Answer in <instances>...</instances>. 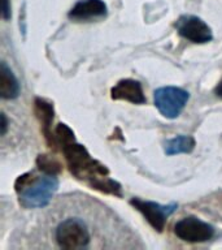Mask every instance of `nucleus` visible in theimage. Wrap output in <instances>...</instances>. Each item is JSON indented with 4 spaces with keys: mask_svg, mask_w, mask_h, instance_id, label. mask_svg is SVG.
I'll use <instances>...</instances> for the list:
<instances>
[{
    "mask_svg": "<svg viewBox=\"0 0 222 250\" xmlns=\"http://www.w3.org/2000/svg\"><path fill=\"white\" fill-rule=\"evenodd\" d=\"M8 129V119L7 115L5 113H1V136H5V133H7Z\"/></svg>",
    "mask_w": 222,
    "mask_h": 250,
    "instance_id": "obj_15",
    "label": "nucleus"
},
{
    "mask_svg": "<svg viewBox=\"0 0 222 250\" xmlns=\"http://www.w3.org/2000/svg\"><path fill=\"white\" fill-rule=\"evenodd\" d=\"M11 0H1V17L5 21L11 20Z\"/></svg>",
    "mask_w": 222,
    "mask_h": 250,
    "instance_id": "obj_14",
    "label": "nucleus"
},
{
    "mask_svg": "<svg viewBox=\"0 0 222 250\" xmlns=\"http://www.w3.org/2000/svg\"><path fill=\"white\" fill-rule=\"evenodd\" d=\"M35 108H37L38 117L42 121L43 126H44V134H46L47 140L50 141L51 123L54 120V107L50 103L42 101V99H37L35 101Z\"/></svg>",
    "mask_w": 222,
    "mask_h": 250,
    "instance_id": "obj_12",
    "label": "nucleus"
},
{
    "mask_svg": "<svg viewBox=\"0 0 222 250\" xmlns=\"http://www.w3.org/2000/svg\"><path fill=\"white\" fill-rule=\"evenodd\" d=\"M29 245L34 249H144L142 238L114 211L91 195L68 193L39 218Z\"/></svg>",
    "mask_w": 222,
    "mask_h": 250,
    "instance_id": "obj_1",
    "label": "nucleus"
},
{
    "mask_svg": "<svg viewBox=\"0 0 222 250\" xmlns=\"http://www.w3.org/2000/svg\"><path fill=\"white\" fill-rule=\"evenodd\" d=\"M111 95H112V99L128 101L134 104H143L146 102L143 87L140 85V82L130 80V78L121 80L116 86H113L111 90Z\"/></svg>",
    "mask_w": 222,
    "mask_h": 250,
    "instance_id": "obj_9",
    "label": "nucleus"
},
{
    "mask_svg": "<svg viewBox=\"0 0 222 250\" xmlns=\"http://www.w3.org/2000/svg\"><path fill=\"white\" fill-rule=\"evenodd\" d=\"M190 99V94L186 90L175 86H164L155 90L153 102L156 108L166 119H175L181 115Z\"/></svg>",
    "mask_w": 222,
    "mask_h": 250,
    "instance_id": "obj_4",
    "label": "nucleus"
},
{
    "mask_svg": "<svg viewBox=\"0 0 222 250\" xmlns=\"http://www.w3.org/2000/svg\"><path fill=\"white\" fill-rule=\"evenodd\" d=\"M64 154L68 160L69 168L78 179L85 180L90 187L99 189L111 194H121V188L117 183L108 177V171L90 156L82 145L75 144L74 141L62 146Z\"/></svg>",
    "mask_w": 222,
    "mask_h": 250,
    "instance_id": "obj_2",
    "label": "nucleus"
},
{
    "mask_svg": "<svg viewBox=\"0 0 222 250\" xmlns=\"http://www.w3.org/2000/svg\"><path fill=\"white\" fill-rule=\"evenodd\" d=\"M214 91H216V94H217L218 97H222V82L217 86V87H216V90H214Z\"/></svg>",
    "mask_w": 222,
    "mask_h": 250,
    "instance_id": "obj_16",
    "label": "nucleus"
},
{
    "mask_svg": "<svg viewBox=\"0 0 222 250\" xmlns=\"http://www.w3.org/2000/svg\"><path fill=\"white\" fill-rule=\"evenodd\" d=\"M175 29L181 37L192 43H208L213 38L212 29L198 16H181L175 22Z\"/></svg>",
    "mask_w": 222,
    "mask_h": 250,
    "instance_id": "obj_6",
    "label": "nucleus"
},
{
    "mask_svg": "<svg viewBox=\"0 0 222 250\" xmlns=\"http://www.w3.org/2000/svg\"><path fill=\"white\" fill-rule=\"evenodd\" d=\"M108 13L107 4L103 0H79L69 12V19L73 21H91L103 19Z\"/></svg>",
    "mask_w": 222,
    "mask_h": 250,
    "instance_id": "obj_8",
    "label": "nucleus"
},
{
    "mask_svg": "<svg viewBox=\"0 0 222 250\" xmlns=\"http://www.w3.org/2000/svg\"><path fill=\"white\" fill-rule=\"evenodd\" d=\"M38 166L40 169L46 172V173H51V175H55L60 171V166H58L57 162H55L54 159H51L46 155H40L38 158Z\"/></svg>",
    "mask_w": 222,
    "mask_h": 250,
    "instance_id": "obj_13",
    "label": "nucleus"
},
{
    "mask_svg": "<svg viewBox=\"0 0 222 250\" xmlns=\"http://www.w3.org/2000/svg\"><path fill=\"white\" fill-rule=\"evenodd\" d=\"M132 206L135 207L136 210L140 211L143 216L147 219V222L155 228L157 232H163L165 223L167 218L170 216L175 210H177V205L171 203L167 206H163L160 203L151 202V201H143L139 198H132L130 201Z\"/></svg>",
    "mask_w": 222,
    "mask_h": 250,
    "instance_id": "obj_7",
    "label": "nucleus"
},
{
    "mask_svg": "<svg viewBox=\"0 0 222 250\" xmlns=\"http://www.w3.org/2000/svg\"><path fill=\"white\" fill-rule=\"evenodd\" d=\"M174 233L183 241L205 242L213 237L216 233L213 226L203 222L195 216L183 218L175 223Z\"/></svg>",
    "mask_w": 222,
    "mask_h": 250,
    "instance_id": "obj_5",
    "label": "nucleus"
},
{
    "mask_svg": "<svg viewBox=\"0 0 222 250\" xmlns=\"http://www.w3.org/2000/svg\"><path fill=\"white\" fill-rule=\"evenodd\" d=\"M19 82L5 62H0V97L3 99H15L19 95Z\"/></svg>",
    "mask_w": 222,
    "mask_h": 250,
    "instance_id": "obj_10",
    "label": "nucleus"
},
{
    "mask_svg": "<svg viewBox=\"0 0 222 250\" xmlns=\"http://www.w3.org/2000/svg\"><path fill=\"white\" fill-rule=\"evenodd\" d=\"M57 189L58 179L51 173L34 176L33 172H29L19 176L16 181L19 203L25 208H43L48 206Z\"/></svg>",
    "mask_w": 222,
    "mask_h": 250,
    "instance_id": "obj_3",
    "label": "nucleus"
},
{
    "mask_svg": "<svg viewBox=\"0 0 222 250\" xmlns=\"http://www.w3.org/2000/svg\"><path fill=\"white\" fill-rule=\"evenodd\" d=\"M195 148V140L191 136H177L165 142V154H188Z\"/></svg>",
    "mask_w": 222,
    "mask_h": 250,
    "instance_id": "obj_11",
    "label": "nucleus"
}]
</instances>
